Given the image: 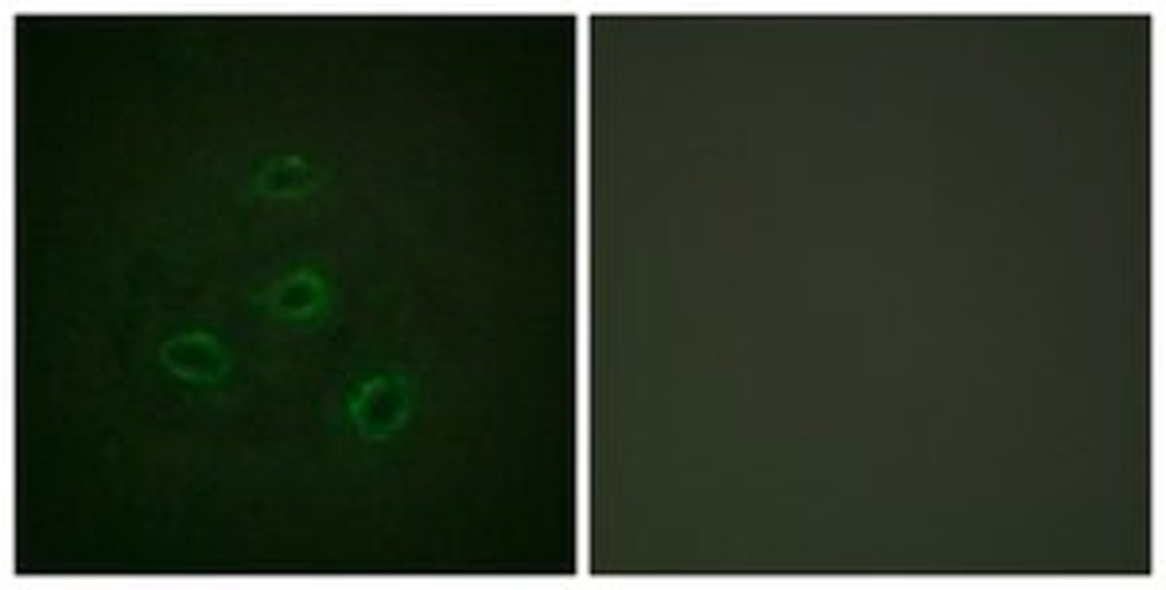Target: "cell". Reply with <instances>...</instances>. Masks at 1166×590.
Returning a JSON list of instances; mask_svg holds the SVG:
<instances>
[{"instance_id": "obj_1", "label": "cell", "mask_w": 1166, "mask_h": 590, "mask_svg": "<svg viewBox=\"0 0 1166 590\" xmlns=\"http://www.w3.org/2000/svg\"><path fill=\"white\" fill-rule=\"evenodd\" d=\"M164 362L172 373H179V377H191V381H214L222 370H226V354H222V346L211 338V334L203 331H191V334H179V338H172L164 346Z\"/></svg>"}, {"instance_id": "obj_3", "label": "cell", "mask_w": 1166, "mask_h": 590, "mask_svg": "<svg viewBox=\"0 0 1166 590\" xmlns=\"http://www.w3.org/2000/svg\"><path fill=\"white\" fill-rule=\"evenodd\" d=\"M308 179H311V175H308V167H303L300 159H276V164L265 167V175H261V190H265V195L284 198V195H295V190L308 187Z\"/></svg>"}, {"instance_id": "obj_4", "label": "cell", "mask_w": 1166, "mask_h": 590, "mask_svg": "<svg viewBox=\"0 0 1166 590\" xmlns=\"http://www.w3.org/2000/svg\"><path fill=\"white\" fill-rule=\"evenodd\" d=\"M315 303H319V284L303 273L292 276V281L276 292V311H281V315H308Z\"/></svg>"}, {"instance_id": "obj_2", "label": "cell", "mask_w": 1166, "mask_h": 590, "mask_svg": "<svg viewBox=\"0 0 1166 590\" xmlns=\"http://www.w3.org/2000/svg\"><path fill=\"white\" fill-rule=\"evenodd\" d=\"M358 420H362V427L370 435L393 427L397 420H401V389L397 385H370L362 396V404H358Z\"/></svg>"}]
</instances>
